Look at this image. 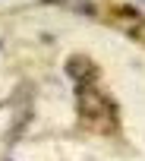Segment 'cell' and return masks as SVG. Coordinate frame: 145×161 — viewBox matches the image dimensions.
<instances>
[{"mask_svg": "<svg viewBox=\"0 0 145 161\" xmlns=\"http://www.w3.org/2000/svg\"><path fill=\"white\" fill-rule=\"evenodd\" d=\"M76 101H79V114H82L85 120H92V123H98V117H110V120H114V104L104 101L101 92H95V89H89V86H79Z\"/></svg>", "mask_w": 145, "mask_h": 161, "instance_id": "1", "label": "cell"}, {"mask_svg": "<svg viewBox=\"0 0 145 161\" xmlns=\"http://www.w3.org/2000/svg\"><path fill=\"white\" fill-rule=\"evenodd\" d=\"M66 69H69V76L76 79L79 86H89L92 79L98 76V69H95V63H92L89 57H69V63H66Z\"/></svg>", "mask_w": 145, "mask_h": 161, "instance_id": "2", "label": "cell"}]
</instances>
